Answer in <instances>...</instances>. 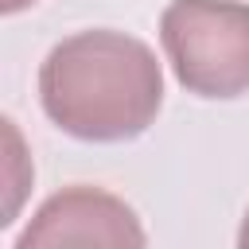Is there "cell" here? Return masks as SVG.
I'll return each mask as SVG.
<instances>
[{"mask_svg": "<svg viewBox=\"0 0 249 249\" xmlns=\"http://www.w3.org/2000/svg\"><path fill=\"white\" fill-rule=\"evenodd\" d=\"M160 39L175 78L198 97H237L249 89V4L171 0Z\"/></svg>", "mask_w": 249, "mask_h": 249, "instance_id": "obj_2", "label": "cell"}, {"mask_svg": "<svg viewBox=\"0 0 249 249\" xmlns=\"http://www.w3.org/2000/svg\"><path fill=\"white\" fill-rule=\"evenodd\" d=\"M51 245H144V233L121 198L93 187H70L54 195L19 237V249Z\"/></svg>", "mask_w": 249, "mask_h": 249, "instance_id": "obj_3", "label": "cell"}, {"mask_svg": "<svg viewBox=\"0 0 249 249\" xmlns=\"http://www.w3.org/2000/svg\"><path fill=\"white\" fill-rule=\"evenodd\" d=\"M241 245L249 249V214H245V226H241Z\"/></svg>", "mask_w": 249, "mask_h": 249, "instance_id": "obj_5", "label": "cell"}, {"mask_svg": "<svg viewBox=\"0 0 249 249\" xmlns=\"http://www.w3.org/2000/svg\"><path fill=\"white\" fill-rule=\"evenodd\" d=\"M23 4H31V0H4V12H16V8H23Z\"/></svg>", "mask_w": 249, "mask_h": 249, "instance_id": "obj_4", "label": "cell"}, {"mask_svg": "<svg viewBox=\"0 0 249 249\" xmlns=\"http://www.w3.org/2000/svg\"><path fill=\"white\" fill-rule=\"evenodd\" d=\"M39 97L47 117L78 140H128L156 121L163 74L140 39L124 31H82L47 54Z\"/></svg>", "mask_w": 249, "mask_h": 249, "instance_id": "obj_1", "label": "cell"}]
</instances>
